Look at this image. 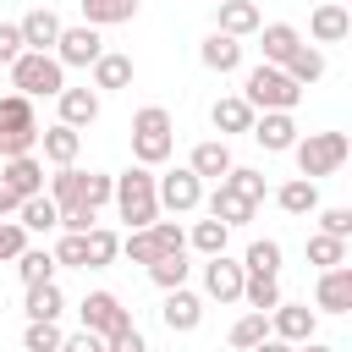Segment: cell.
<instances>
[{
  "mask_svg": "<svg viewBox=\"0 0 352 352\" xmlns=\"http://www.w3.org/2000/svg\"><path fill=\"white\" fill-rule=\"evenodd\" d=\"M94 88H132V55L104 50V55L94 60Z\"/></svg>",
  "mask_w": 352,
  "mask_h": 352,
  "instance_id": "obj_26",
  "label": "cell"
},
{
  "mask_svg": "<svg viewBox=\"0 0 352 352\" xmlns=\"http://www.w3.org/2000/svg\"><path fill=\"white\" fill-rule=\"evenodd\" d=\"M297 44H302V33H297L292 22H270V28H258V50H264V66H286V60L297 55Z\"/></svg>",
  "mask_w": 352,
  "mask_h": 352,
  "instance_id": "obj_17",
  "label": "cell"
},
{
  "mask_svg": "<svg viewBox=\"0 0 352 352\" xmlns=\"http://www.w3.org/2000/svg\"><path fill=\"white\" fill-rule=\"evenodd\" d=\"M55 264L88 270V242H82V236H60V242H55Z\"/></svg>",
  "mask_w": 352,
  "mask_h": 352,
  "instance_id": "obj_46",
  "label": "cell"
},
{
  "mask_svg": "<svg viewBox=\"0 0 352 352\" xmlns=\"http://www.w3.org/2000/svg\"><path fill=\"white\" fill-rule=\"evenodd\" d=\"M253 209H258V204H248V198H236V192H231L226 182H220V187L209 192V220H220L226 231H231V226H242V220H253Z\"/></svg>",
  "mask_w": 352,
  "mask_h": 352,
  "instance_id": "obj_23",
  "label": "cell"
},
{
  "mask_svg": "<svg viewBox=\"0 0 352 352\" xmlns=\"http://www.w3.org/2000/svg\"><path fill=\"white\" fill-rule=\"evenodd\" d=\"M270 336L286 341V346L314 341V308H308V302H275V308H270Z\"/></svg>",
  "mask_w": 352,
  "mask_h": 352,
  "instance_id": "obj_9",
  "label": "cell"
},
{
  "mask_svg": "<svg viewBox=\"0 0 352 352\" xmlns=\"http://www.w3.org/2000/svg\"><path fill=\"white\" fill-rule=\"evenodd\" d=\"M22 248H28V231L16 220H0V258H16Z\"/></svg>",
  "mask_w": 352,
  "mask_h": 352,
  "instance_id": "obj_48",
  "label": "cell"
},
{
  "mask_svg": "<svg viewBox=\"0 0 352 352\" xmlns=\"http://www.w3.org/2000/svg\"><path fill=\"white\" fill-rule=\"evenodd\" d=\"M148 280H154L160 292L187 286V253H165V258H154V264H148Z\"/></svg>",
  "mask_w": 352,
  "mask_h": 352,
  "instance_id": "obj_37",
  "label": "cell"
},
{
  "mask_svg": "<svg viewBox=\"0 0 352 352\" xmlns=\"http://www.w3.org/2000/svg\"><path fill=\"white\" fill-rule=\"evenodd\" d=\"M110 198H116V209H121V220H126L132 231H143V226L160 220V198H154V176H148V165L121 170L116 187H110Z\"/></svg>",
  "mask_w": 352,
  "mask_h": 352,
  "instance_id": "obj_2",
  "label": "cell"
},
{
  "mask_svg": "<svg viewBox=\"0 0 352 352\" xmlns=\"http://www.w3.org/2000/svg\"><path fill=\"white\" fill-rule=\"evenodd\" d=\"M160 319H165V330H170V336H192V330L204 324V302H198L187 286H176V292H165Z\"/></svg>",
  "mask_w": 352,
  "mask_h": 352,
  "instance_id": "obj_11",
  "label": "cell"
},
{
  "mask_svg": "<svg viewBox=\"0 0 352 352\" xmlns=\"http://www.w3.org/2000/svg\"><path fill=\"white\" fill-rule=\"evenodd\" d=\"M275 204H280L286 214H314V209H319V187L302 182V176H292L286 187H275Z\"/></svg>",
  "mask_w": 352,
  "mask_h": 352,
  "instance_id": "obj_29",
  "label": "cell"
},
{
  "mask_svg": "<svg viewBox=\"0 0 352 352\" xmlns=\"http://www.w3.org/2000/svg\"><path fill=\"white\" fill-rule=\"evenodd\" d=\"M242 270H248V275H275V270H280V242H270V236L253 242L248 258H242Z\"/></svg>",
  "mask_w": 352,
  "mask_h": 352,
  "instance_id": "obj_41",
  "label": "cell"
},
{
  "mask_svg": "<svg viewBox=\"0 0 352 352\" xmlns=\"http://www.w3.org/2000/svg\"><path fill=\"white\" fill-rule=\"evenodd\" d=\"M154 198H160V209L187 214V209H198V204H204V182H198L187 165H176L170 176H154Z\"/></svg>",
  "mask_w": 352,
  "mask_h": 352,
  "instance_id": "obj_7",
  "label": "cell"
},
{
  "mask_svg": "<svg viewBox=\"0 0 352 352\" xmlns=\"http://www.w3.org/2000/svg\"><path fill=\"white\" fill-rule=\"evenodd\" d=\"M220 182H226L236 198H248V204H258V198H264V176H258V170H248V165H231Z\"/></svg>",
  "mask_w": 352,
  "mask_h": 352,
  "instance_id": "obj_40",
  "label": "cell"
},
{
  "mask_svg": "<svg viewBox=\"0 0 352 352\" xmlns=\"http://www.w3.org/2000/svg\"><path fill=\"white\" fill-rule=\"evenodd\" d=\"M132 16H138V0H82L88 28H116V22H132Z\"/></svg>",
  "mask_w": 352,
  "mask_h": 352,
  "instance_id": "obj_25",
  "label": "cell"
},
{
  "mask_svg": "<svg viewBox=\"0 0 352 352\" xmlns=\"http://www.w3.org/2000/svg\"><path fill=\"white\" fill-rule=\"evenodd\" d=\"M258 28H264V16H258L253 0H220V28H214V33H226V38H248V33H258Z\"/></svg>",
  "mask_w": 352,
  "mask_h": 352,
  "instance_id": "obj_18",
  "label": "cell"
},
{
  "mask_svg": "<svg viewBox=\"0 0 352 352\" xmlns=\"http://www.w3.org/2000/svg\"><path fill=\"white\" fill-rule=\"evenodd\" d=\"M248 138H253V143H264L270 154H286V148L297 143V121H292L286 110H264V116H253Z\"/></svg>",
  "mask_w": 352,
  "mask_h": 352,
  "instance_id": "obj_12",
  "label": "cell"
},
{
  "mask_svg": "<svg viewBox=\"0 0 352 352\" xmlns=\"http://www.w3.org/2000/svg\"><path fill=\"white\" fill-rule=\"evenodd\" d=\"M209 121H214V132H248V126H253V110H248L242 94H231V99H214Z\"/></svg>",
  "mask_w": 352,
  "mask_h": 352,
  "instance_id": "obj_27",
  "label": "cell"
},
{
  "mask_svg": "<svg viewBox=\"0 0 352 352\" xmlns=\"http://www.w3.org/2000/svg\"><path fill=\"white\" fill-rule=\"evenodd\" d=\"M121 248H126V258H132V264H143V270H148L154 258H165V253H160V242L148 236V226H143V231H126V242H121Z\"/></svg>",
  "mask_w": 352,
  "mask_h": 352,
  "instance_id": "obj_43",
  "label": "cell"
},
{
  "mask_svg": "<svg viewBox=\"0 0 352 352\" xmlns=\"http://www.w3.org/2000/svg\"><path fill=\"white\" fill-rule=\"evenodd\" d=\"M16 209H22V198H16V192L0 182V214H16Z\"/></svg>",
  "mask_w": 352,
  "mask_h": 352,
  "instance_id": "obj_52",
  "label": "cell"
},
{
  "mask_svg": "<svg viewBox=\"0 0 352 352\" xmlns=\"http://www.w3.org/2000/svg\"><path fill=\"white\" fill-rule=\"evenodd\" d=\"M16 275H22V286L55 280V253H50V248H22V253H16Z\"/></svg>",
  "mask_w": 352,
  "mask_h": 352,
  "instance_id": "obj_31",
  "label": "cell"
},
{
  "mask_svg": "<svg viewBox=\"0 0 352 352\" xmlns=\"http://www.w3.org/2000/svg\"><path fill=\"white\" fill-rule=\"evenodd\" d=\"M308 33H314L319 44H341V38L352 33V16H346V6H336V0H330V6H319V11L308 16Z\"/></svg>",
  "mask_w": 352,
  "mask_h": 352,
  "instance_id": "obj_21",
  "label": "cell"
},
{
  "mask_svg": "<svg viewBox=\"0 0 352 352\" xmlns=\"http://www.w3.org/2000/svg\"><path fill=\"white\" fill-rule=\"evenodd\" d=\"M176 148V126H170V110L165 104H143L132 116V160L138 165H165Z\"/></svg>",
  "mask_w": 352,
  "mask_h": 352,
  "instance_id": "obj_1",
  "label": "cell"
},
{
  "mask_svg": "<svg viewBox=\"0 0 352 352\" xmlns=\"http://www.w3.org/2000/svg\"><path fill=\"white\" fill-rule=\"evenodd\" d=\"M38 143H44V160L60 170V165H72V160H77L82 132H72V126H60V121H55V126H44V132H38Z\"/></svg>",
  "mask_w": 352,
  "mask_h": 352,
  "instance_id": "obj_22",
  "label": "cell"
},
{
  "mask_svg": "<svg viewBox=\"0 0 352 352\" xmlns=\"http://www.w3.org/2000/svg\"><path fill=\"white\" fill-rule=\"evenodd\" d=\"M308 264H319V270H341V264H346V242L314 231V236H308Z\"/></svg>",
  "mask_w": 352,
  "mask_h": 352,
  "instance_id": "obj_36",
  "label": "cell"
},
{
  "mask_svg": "<svg viewBox=\"0 0 352 352\" xmlns=\"http://www.w3.org/2000/svg\"><path fill=\"white\" fill-rule=\"evenodd\" d=\"M324 66H330V60H324V50H314V44H297V55H292L280 72H286L297 88H308V82H319V77H324Z\"/></svg>",
  "mask_w": 352,
  "mask_h": 352,
  "instance_id": "obj_24",
  "label": "cell"
},
{
  "mask_svg": "<svg viewBox=\"0 0 352 352\" xmlns=\"http://www.w3.org/2000/svg\"><path fill=\"white\" fill-rule=\"evenodd\" d=\"M242 264L236 258H226V253H214L209 264H204V292L214 297V302H242Z\"/></svg>",
  "mask_w": 352,
  "mask_h": 352,
  "instance_id": "obj_10",
  "label": "cell"
},
{
  "mask_svg": "<svg viewBox=\"0 0 352 352\" xmlns=\"http://www.w3.org/2000/svg\"><path fill=\"white\" fill-rule=\"evenodd\" d=\"M319 231L346 242V236H352V209H341V204H336V209H324V214H319Z\"/></svg>",
  "mask_w": 352,
  "mask_h": 352,
  "instance_id": "obj_47",
  "label": "cell"
},
{
  "mask_svg": "<svg viewBox=\"0 0 352 352\" xmlns=\"http://www.w3.org/2000/svg\"><path fill=\"white\" fill-rule=\"evenodd\" d=\"M242 99H248L253 116H258V110H286V116H292L297 99H302V88H297L280 66H264V60H258V66L248 72V82H242Z\"/></svg>",
  "mask_w": 352,
  "mask_h": 352,
  "instance_id": "obj_4",
  "label": "cell"
},
{
  "mask_svg": "<svg viewBox=\"0 0 352 352\" xmlns=\"http://www.w3.org/2000/svg\"><path fill=\"white\" fill-rule=\"evenodd\" d=\"M60 352H104V341H99L94 330H77V336H66V341H60Z\"/></svg>",
  "mask_w": 352,
  "mask_h": 352,
  "instance_id": "obj_51",
  "label": "cell"
},
{
  "mask_svg": "<svg viewBox=\"0 0 352 352\" xmlns=\"http://www.w3.org/2000/svg\"><path fill=\"white\" fill-rule=\"evenodd\" d=\"M148 236L160 242V253H187V231H182L176 220H154V226H148Z\"/></svg>",
  "mask_w": 352,
  "mask_h": 352,
  "instance_id": "obj_44",
  "label": "cell"
},
{
  "mask_svg": "<svg viewBox=\"0 0 352 352\" xmlns=\"http://www.w3.org/2000/svg\"><path fill=\"white\" fill-rule=\"evenodd\" d=\"M242 302H248L253 314H270V308L280 302V286H275V275H242Z\"/></svg>",
  "mask_w": 352,
  "mask_h": 352,
  "instance_id": "obj_32",
  "label": "cell"
},
{
  "mask_svg": "<svg viewBox=\"0 0 352 352\" xmlns=\"http://www.w3.org/2000/svg\"><path fill=\"white\" fill-rule=\"evenodd\" d=\"M60 324L55 319H28V330H22V352H60Z\"/></svg>",
  "mask_w": 352,
  "mask_h": 352,
  "instance_id": "obj_39",
  "label": "cell"
},
{
  "mask_svg": "<svg viewBox=\"0 0 352 352\" xmlns=\"http://www.w3.org/2000/svg\"><path fill=\"white\" fill-rule=\"evenodd\" d=\"M110 187H116V176H99V170H82L77 176V209H88V214H99L104 204H110Z\"/></svg>",
  "mask_w": 352,
  "mask_h": 352,
  "instance_id": "obj_28",
  "label": "cell"
},
{
  "mask_svg": "<svg viewBox=\"0 0 352 352\" xmlns=\"http://www.w3.org/2000/svg\"><path fill=\"white\" fill-rule=\"evenodd\" d=\"M187 170H192L198 182H204V176H214V182H220V176L231 170V148H226V138H204V143L192 148V160H187Z\"/></svg>",
  "mask_w": 352,
  "mask_h": 352,
  "instance_id": "obj_20",
  "label": "cell"
},
{
  "mask_svg": "<svg viewBox=\"0 0 352 352\" xmlns=\"http://www.w3.org/2000/svg\"><path fill=\"white\" fill-rule=\"evenodd\" d=\"M104 352H148V346H143V336H138V324H126L121 336H110V341H104Z\"/></svg>",
  "mask_w": 352,
  "mask_h": 352,
  "instance_id": "obj_50",
  "label": "cell"
},
{
  "mask_svg": "<svg viewBox=\"0 0 352 352\" xmlns=\"http://www.w3.org/2000/svg\"><path fill=\"white\" fill-rule=\"evenodd\" d=\"M214 6H220V0H214Z\"/></svg>",
  "mask_w": 352,
  "mask_h": 352,
  "instance_id": "obj_55",
  "label": "cell"
},
{
  "mask_svg": "<svg viewBox=\"0 0 352 352\" xmlns=\"http://www.w3.org/2000/svg\"><path fill=\"white\" fill-rule=\"evenodd\" d=\"M253 352H297V346H286V341H275V336H264V341H258Z\"/></svg>",
  "mask_w": 352,
  "mask_h": 352,
  "instance_id": "obj_53",
  "label": "cell"
},
{
  "mask_svg": "<svg viewBox=\"0 0 352 352\" xmlns=\"http://www.w3.org/2000/svg\"><path fill=\"white\" fill-rule=\"evenodd\" d=\"M198 60H204L209 72H220V77H226V72H236V66H242V38H226V33H209V38L198 44Z\"/></svg>",
  "mask_w": 352,
  "mask_h": 352,
  "instance_id": "obj_19",
  "label": "cell"
},
{
  "mask_svg": "<svg viewBox=\"0 0 352 352\" xmlns=\"http://www.w3.org/2000/svg\"><path fill=\"white\" fill-rule=\"evenodd\" d=\"M60 308H66V297H60V286L55 280H44V286H28V319H60Z\"/></svg>",
  "mask_w": 352,
  "mask_h": 352,
  "instance_id": "obj_33",
  "label": "cell"
},
{
  "mask_svg": "<svg viewBox=\"0 0 352 352\" xmlns=\"http://www.w3.org/2000/svg\"><path fill=\"white\" fill-rule=\"evenodd\" d=\"M38 126V116H33V99H22V94H6L0 99V132H33Z\"/></svg>",
  "mask_w": 352,
  "mask_h": 352,
  "instance_id": "obj_34",
  "label": "cell"
},
{
  "mask_svg": "<svg viewBox=\"0 0 352 352\" xmlns=\"http://www.w3.org/2000/svg\"><path fill=\"white\" fill-rule=\"evenodd\" d=\"M22 55V33H16V22H0V66H11Z\"/></svg>",
  "mask_w": 352,
  "mask_h": 352,
  "instance_id": "obj_49",
  "label": "cell"
},
{
  "mask_svg": "<svg viewBox=\"0 0 352 352\" xmlns=\"http://www.w3.org/2000/svg\"><path fill=\"white\" fill-rule=\"evenodd\" d=\"M11 88H16L22 99H55V94L66 88V66H60L55 55L22 50V55L11 60Z\"/></svg>",
  "mask_w": 352,
  "mask_h": 352,
  "instance_id": "obj_3",
  "label": "cell"
},
{
  "mask_svg": "<svg viewBox=\"0 0 352 352\" xmlns=\"http://www.w3.org/2000/svg\"><path fill=\"white\" fill-rule=\"evenodd\" d=\"M292 154H297L302 182H319V176H336V170L346 165L352 143H346V132H308V138L292 143Z\"/></svg>",
  "mask_w": 352,
  "mask_h": 352,
  "instance_id": "obj_5",
  "label": "cell"
},
{
  "mask_svg": "<svg viewBox=\"0 0 352 352\" xmlns=\"http://www.w3.org/2000/svg\"><path fill=\"white\" fill-rule=\"evenodd\" d=\"M77 314H82V330H94L99 341H110V336H121V330L132 324V314L121 308V297H116V292H88Z\"/></svg>",
  "mask_w": 352,
  "mask_h": 352,
  "instance_id": "obj_6",
  "label": "cell"
},
{
  "mask_svg": "<svg viewBox=\"0 0 352 352\" xmlns=\"http://www.w3.org/2000/svg\"><path fill=\"white\" fill-rule=\"evenodd\" d=\"M55 104H60V126H72V132H82V126L99 121V94L94 88H60Z\"/></svg>",
  "mask_w": 352,
  "mask_h": 352,
  "instance_id": "obj_14",
  "label": "cell"
},
{
  "mask_svg": "<svg viewBox=\"0 0 352 352\" xmlns=\"http://www.w3.org/2000/svg\"><path fill=\"white\" fill-rule=\"evenodd\" d=\"M16 214H22V220H16L22 231H55V226H60V209H55V198H50V192L22 198V209H16Z\"/></svg>",
  "mask_w": 352,
  "mask_h": 352,
  "instance_id": "obj_30",
  "label": "cell"
},
{
  "mask_svg": "<svg viewBox=\"0 0 352 352\" xmlns=\"http://www.w3.org/2000/svg\"><path fill=\"white\" fill-rule=\"evenodd\" d=\"M297 352H336V346H324V341H302Z\"/></svg>",
  "mask_w": 352,
  "mask_h": 352,
  "instance_id": "obj_54",
  "label": "cell"
},
{
  "mask_svg": "<svg viewBox=\"0 0 352 352\" xmlns=\"http://www.w3.org/2000/svg\"><path fill=\"white\" fill-rule=\"evenodd\" d=\"M104 55V38H99V28H60V38H55V60L60 66H94Z\"/></svg>",
  "mask_w": 352,
  "mask_h": 352,
  "instance_id": "obj_8",
  "label": "cell"
},
{
  "mask_svg": "<svg viewBox=\"0 0 352 352\" xmlns=\"http://www.w3.org/2000/svg\"><path fill=\"white\" fill-rule=\"evenodd\" d=\"M77 176H82V170H72V165H60V170L50 176V198H55V209H66V204L77 198Z\"/></svg>",
  "mask_w": 352,
  "mask_h": 352,
  "instance_id": "obj_45",
  "label": "cell"
},
{
  "mask_svg": "<svg viewBox=\"0 0 352 352\" xmlns=\"http://www.w3.org/2000/svg\"><path fill=\"white\" fill-rule=\"evenodd\" d=\"M314 302L324 314H346L352 308V270H319V286H314Z\"/></svg>",
  "mask_w": 352,
  "mask_h": 352,
  "instance_id": "obj_16",
  "label": "cell"
},
{
  "mask_svg": "<svg viewBox=\"0 0 352 352\" xmlns=\"http://www.w3.org/2000/svg\"><path fill=\"white\" fill-rule=\"evenodd\" d=\"M60 28H66V22H60L50 6H38V11H28V16L16 22V33H22V50H38V55H50V50H55Z\"/></svg>",
  "mask_w": 352,
  "mask_h": 352,
  "instance_id": "obj_13",
  "label": "cell"
},
{
  "mask_svg": "<svg viewBox=\"0 0 352 352\" xmlns=\"http://www.w3.org/2000/svg\"><path fill=\"white\" fill-rule=\"evenodd\" d=\"M0 182H6L16 198H38V192H44V165H38L33 154H16V160L0 165Z\"/></svg>",
  "mask_w": 352,
  "mask_h": 352,
  "instance_id": "obj_15",
  "label": "cell"
},
{
  "mask_svg": "<svg viewBox=\"0 0 352 352\" xmlns=\"http://www.w3.org/2000/svg\"><path fill=\"white\" fill-rule=\"evenodd\" d=\"M82 242H88V270H104V264H116V253H121V236L104 231V226L82 231Z\"/></svg>",
  "mask_w": 352,
  "mask_h": 352,
  "instance_id": "obj_35",
  "label": "cell"
},
{
  "mask_svg": "<svg viewBox=\"0 0 352 352\" xmlns=\"http://www.w3.org/2000/svg\"><path fill=\"white\" fill-rule=\"evenodd\" d=\"M187 242H192L204 258H214V253H226V226H220V220H198Z\"/></svg>",
  "mask_w": 352,
  "mask_h": 352,
  "instance_id": "obj_42",
  "label": "cell"
},
{
  "mask_svg": "<svg viewBox=\"0 0 352 352\" xmlns=\"http://www.w3.org/2000/svg\"><path fill=\"white\" fill-rule=\"evenodd\" d=\"M264 336H270V314H253V308H248V314L231 324V346H236V352H253Z\"/></svg>",
  "mask_w": 352,
  "mask_h": 352,
  "instance_id": "obj_38",
  "label": "cell"
}]
</instances>
